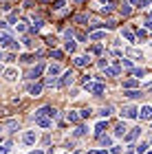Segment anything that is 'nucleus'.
<instances>
[{
  "label": "nucleus",
  "mask_w": 152,
  "mask_h": 154,
  "mask_svg": "<svg viewBox=\"0 0 152 154\" xmlns=\"http://www.w3.org/2000/svg\"><path fill=\"white\" fill-rule=\"evenodd\" d=\"M130 11H132V9H130V5H123V7H121V13H123V16H130Z\"/></svg>",
  "instance_id": "obj_38"
},
{
  "label": "nucleus",
  "mask_w": 152,
  "mask_h": 154,
  "mask_svg": "<svg viewBox=\"0 0 152 154\" xmlns=\"http://www.w3.org/2000/svg\"><path fill=\"white\" fill-rule=\"evenodd\" d=\"M0 130H2V132H16L18 130V119H11V121L0 123Z\"/></svg>",
  "instance_id": "obj_6"
},
{
  "label": "nucleus",
  "mask_w": 152,
  "mask_h": 154,
  "mask_svg": "<svg viewBox=\"0 0 152 154\" xmlns=\"http://www.w3.org/2000/svg\"><path fill=\"white\" fill-rule=\"evenodd\" d=\"M66 119H68V121H71V123H77V121H79V119H82V117L77 115V110H71V112H68V115H66Z\"/></svg>",
  "instance_id": "obj_21"
},
{
  "label": "nucleus",
  "mask_w": 152,
  "mask_h": 154,
  "mask_svg": "<svg viewBox=\"0 0 152 154\" xmlns=\"http://www.w3.org/2000/svg\"><path fill=\"white\" fill-rule=\"evenodd\" d=\"M110 154H121V148L119 145H110Z\"/></svg>",
  "instance_id": "obj_39"
},
{
  "label": "nucleus",
  "mask_w": 152,
  "mask_h": 154,
  "mask_svg": "<svg viewBox=\"0 0 152 154\" xmlns=\"http://www.w3.org/2000/svg\"><path fill=\"white\" fill-rule=\"evenodd\" d=\"M66 2H64V0H55V2H53V9H62V7H64Z\"/></svg>",
  "instance_id": "obj_37"
},
{
  "label": "nucleus",
  "mask_w": 152,
  "mask_h": 154,
  "mask_svg": "<svg viewBox=\"0 0 152 154\" xmlns=\"http://www.w3.org/2000/svg\"><path fill=\"white\" fill-rule=\"evenodd\" d=\"M64 48H66L68 53H75V48H77V42H75L73 38H71V40H66V44H64Z\"/></svg>",
  "instance_id": "obj_20"
},
{
  "label": "nucleus",
  "mask_w": 152,
  "mask_h": 154,
  "mask_svg": "<svg viewBox=\"0 0 152 154\" xmlns=\"http://www.w3.org/2000/svg\"><path fill=\"white\" fill-rule=\"evenodd\" d=\"M132 75L137 77V79H139V77H143L146 73H143V68H132Z\"/></svg>",
  "instance_id": "obj_33"
},
{
  "label": "nucleus",
  "mask_w": 152,
  "mask_h": 154,
  "mask_svg": "<svg viewBox=\"0 0 152 154\" xmlns=\"http://www.w3.org/2000/svg\"><path fill=\"white\" fill-rule=\"evenodd\" d=\"M36 141H38V132H36V130H26L24 137H22V143H24V145H33Z\"/></svg>",
  "instance_id": "obj_3"
},
{
  "label": "nucleus",
  "mask_w": 152,
  "mask_h": 154,
  "mask_svg": "<svg viewBox=\"0 0 152 154\" xmlns=\"http://www.w3.org/2000/svg\"><path fill=\"white\" fill-rule=\"evenodd\" d=\"M123 97H128V99H137V97H141V90L128 88V90H123Z\"/></svg>",
  "instance_id": "obj_16"
},
{
  "label": "nucleus",
  "mask_w": 152,
  "mask_h": 154,
  "mask_svg": "<svg viewBox=\"0 0 152 154\" xmlns=\"http://www.w3.org/2000/svg\"><path fill=\"white\" fill-rule=\"evenodd\" d=\"M97 66H99V68H101V71H104V68H106V66H108V60H106V57H101V60L97 62Z\"/></svg>",
  "instance_id": "obj_35"
},
{
  "label": "nucleus",
  "mask_w": 152,
  "mask_h": 154,
  "mask_svg": "<svg viewBox=\"0 0 152 154\" xmlns=\"http://www.w3.org/2000/svg\"><path fill=\"white\" fill-rule=\"evenodd\" d=\"M46 73H49V77H57V75H62V66L51 64V66H46Z\"/></svg>",
  "instance_id": "obj_8"
},
{
  "label": "nucleus",
  "mask_w": 152,
  "mask_h": 154,
  "mask_svg": "<svg viewBox=\"0 0 152 154\" xmlns=\"http://www.w3.org/2000/svg\"><path fill=\"white\" fill-rule=\"evenodd\" d=\"M150 145H152V143H150Z\"/></svg>",
  "instance_id": "obj_51"
},
{
  "label": "nucleus",
  "mask_w": 152,
  "mask_h": 154,
  "mask_svg": "<svg viewBox=\"0 0 152 154\" xmlns=\"http://www.w3.org/2000/svg\"><path fill=\"white\" fill-rule=\"evenodd\" d=\"M128 88H137V79H126L123 82V90H128Z\"/></svg>",
  "instance_id": "obj_26"
},
{
  "label": "nucleus",
  "mask_w": 152,
  "mask_h": 154,
  "mask_svg": "<svg viewBox=\"0 0 152 154\" xmlns=\"http://www.w3.org/2000/svg\"><path fill=\"white\" fill-rule=\"evenodd\" d=\"M84 134H86V125H77L73 132V137H84Z\"/></svg>",
  "instance_id": "obj_25"
},
{
  "label": "nucleus",
  "mask_w": 152,
  "mask_h": 154,
  "mask_svg": "<svg viewBox=\"0 0 152 154\" xmlns=\"http://www.w3.org/2000/svg\"><path fill=\"white\" fill-rule=\"evenodd\" d=\"M51 55H53V57H55V60H60V57H62V51H53Z\"/></svg>",
  "instance_id": "obj_46"
},
{
  "label": "nucleus",
  "mask_w": 152,
  "mask_h": 154,
  "mask_svg": "<svg viewBox=\"0 0 152 154\" xmlns=\"http://www.w3.org/2000/svg\"><path fill=\"white\" fill-rule=\"evenodd\" d=\"M141 134V128H135V130H128L126 132V141H135L137 137Z\"/></svg>",
  "instance_id": "obj_17"
},
{
  "label": "nucleus",
  "mask_w": 152,
  "mask_h": 154,
  "mask_svg": "<svg viewBox=\"0 0 152 154\" xmlns=\"http://www.w3.org/2000/svg\"><path fill=\"white\" fill-rule=\"evenodd\" d=\"M121 38H123V40H128L130 44H135V42H137V35H135V33L130 31V29H123V31H121Z\"/></svg>",
  "instance_id": "obj_12"
},
{
  "label": "nucleus",
  "mask_w": 152,
  "mask_h": 154,
  "mask_svg": "<svg viewBox=\"0 0 152 154\" xmlns=\"http://www.w3.org/2000/svg\"><path fill=\"white\" fill-rule=\"evenodd\" d=\"M135 148H137V152H139V154H143V152L150 148V145H148V143H139V145H135Z\"/></svg>",
  "instance_id": "obj_31"
},
{
  "label": "nucleus",
  "mask_w": 152,
  "mask_h": 154,
  "mask_svg": "<svg viewBox=\"0 0 152 154\" xmlns=\"http://www.w3.org/2000/svg\"><path fill=\"white\" fill-rule=\"evenodd\" d=\"M126 132H128V128H126V123H117V128H115V134L117 137H123V134H126Z\"/></svg>",
  "instance_id": "obj_19"
},
{
  "label": "nucleus",
  "mask_w": 152,
  "mask_h": 154,
  "mask_svg": "<svg viewBox=\"0 0 152 154\" xmlns=\"http://www.w3.org/2000/svg\"><path fill=\"white\" fill-rule=\"evenodd\" d=\"M88 154H108V152H106V150H91Z\"/></svg>",
  "instance_id": "obj_44"
},
{
  "label": "nucleus",
  "mask_w": 152,
  "mask_h": 154,
  "mask_svg": "<svg viewBox=\"0 0 152 154\" xmlns=\"http://www.w3.org/2000/svg\"><path fill=\"white\" fill-rule=\"evenodd\" d=\"M75 22L77 24H88V16H75Z\"/></svg>",
  "instance_id": "obj_28"
},
{
  "label": "nucleus",
  "mask_w": 152,
  "mask_h": 154,
  "mask_svg": "<svg viewBox=\"0 0 152 154\" xmlns=\"http://www.w3.org/2000/svg\"><path fill=\"white\" fill-rule=\"evenodd\" d=\"M46 44H49V46H55V44H57V40H55V38H46Z\"/></svg>",
  "instance_id": "obj_42"
},
{
  "label": "nucleus",
  "mask_w": 152,
  "mask_h": 154,
  "mask_svg": "<svg viewBox=\"0 0 152 154\" xmlns=\"http://www.w3.org/2000/svg\"><path fill=\"white\" fill-rule=\"evenodd\" d=\"M2 60H5V53H2V51H0V62H2Z\"/></svg>",
  "instance_id": "obj_48"
},
{
  "label": "nucleus",
  "mask_w": 152,
  "mask_h": 154,
  "mask_svg": "<svg viewBox=\"0 0 152 154\" xmlns=\"http://www.w3.org/2000/svg\"><path fill=\"white\" fill-rule=\"evenodd\" d=\"M146 29H148V31H152V18H148V20H146Z\"/></svg>",
  "instance_id": "obj_43"
},
{
  "label": "nucleus",
  "mask_w": 152,
  "mask_h": 154,
  "mask_svg": "<svg viewBox=\"0 0 152 154\" xmlns=\"http://www.w3.org/2000/svg\"><path fill=\"white\" fill-rule=\"evenodd\" d=\"M44 68H46L44 64H38V66H33V68H31V73H29V79H33V82H36L38 77L44 73Z\"/></svg>",
  "instance_id": "obj_7"
},
{
  "label": "nucleus",
  "mask_w": 152,
  "mask_h": 154,
  "mask_svg": "<svg viewBox=\"0 0 152 154\" xmlns=\"http://www.w3.org/2000/svg\"><path fill=\"white\" fill-rule=\"evenodd\" d=\"M44 86H49V88H57V77H46Z\"/></svg>",
  "instance_id": "obj_22"
},
{
  "label": "nucleus",
  "mask_w": 152,
  "mask_h": 154,
  "mask_svg": "<svg viewBox=\"0 0 152 154\" xmlns=\"http://www.w3.org/2000/svg\"><path fill=\"white\" fill-rule=\"evenodd\" d=\"M75 82V73L73 71H64L62 73V77L57 79V88H64V86H71V84Z\"/></svg>",
  "instance_id": "obj_2"
},
{
  "label": "nucleus",
  "mask_w": 152,
  "mask_h": 154,
  "mask_svg": "<svg viewBox=\"0 0 152 154\" xmlns=\"http://www.w3.org/2000/svg\"><path fill=\"white\" fill-rule=\"evenodd\" d=\"M42 88H44V84H31V86H29V95L31 97H40Z\"/></svg>",
  "instance_id": "obj_9"
},
{
  "label": "nucleus",
  "mask_w": 152,
  "mask_h": 154,
  "mask_svg": "<svg viewBox=\"0 0 152 154\" xmlns=\"http://www.w3.org/2000/svg\"><path fill=\"white\" fill-rule=\"evenodd\" d=\"M148 154H152V152H148Z\"/></svg>",
  "instance_id": "obj_50"
},
{
  "label": "nucleus",
  "mask_w": 152,
  "mask_h": 154,
  "mask_svg": "<svg viewBox=\"0 0 152 154\" xmlns=\"http://www.w3.org/2000/svg\"><path fill=\"white\" fill-rule=\"evenodd\" d=\"M121 117L123 119H137V117H139V110H137L135 106H126L121 110Z\"/></svg>",
  "instance_id": "obj_5"
},
{
  "label": "nucleus",
  "mask_w": 152,
  "mask_h": 154,
  "mask_svg": "<svg viewBox=\"0 0 152 154\" xmlns=\"http://www.w3.org/2000/svg\"><path fill=\"white\" fill-rule=\"evenodd\" d=\"M91 53H95V55H99V53H101V46H99V44H95V46H91Z\"/></svg>",
  "instance_id": "obj_40"
},
{
  "label": "nucleus",
  "mask_w": 152,
  "mask_h": 154,
  "mask_svg": "<svg viewBox=\"0 0 152 154\" xmlns=\"http://www.w3.org/2000/svg\"><path fill=\"white\" fill-rule=\"evenodd\" d=\"M77 112H79V117H82V119H86V117H91L93 110H91V108H84V110H77Z\"/></svg>",
  "instance_id": "obj_29"
},
{
  "label": "nucleus",
  "mask_w": 152,
  "mask_h": 154,
  "mask_svg": "<svg viewBox=\"0 0 152 154\" xmlns=\"http://www.w3.org/2000/svg\"><path fill=\"white\" fill-rule=\"evenodd\" d=\"M130 55H132V57H141L143 53H141V51H130Z\"/></svg>",
  "instance_id": "obj_45"
},
{
  "label": "nucleus",
  "mask_w": 152,
  "mask_h": 154,
  "mask_svg": "<svg viewBox=\"0 0 152 154\" xmlns=\"http://www.w3.org/2000/svg\"><path fill=\"white\" fill-rule=\"evenodd\" d=\"M99 115H101L104 119H106V117H110V115H113V106H104V108L99 110Z\"/></svg>",
  "instance_id": "obj_24"
},
{
  "label": "nucleus",
  "mask_w": 152,
  "mask_h": 154,
  "mask_svg": "<svg viewBox=\"0 0 152 154\" xmlns=\"http://www.w3.org/2000/svg\"><path fill=\"white\" fill-rule=\"evenodd\" d=\"M150 18H152V11H150Z\"/></svg>",
  "instance_id": "obj_49"
},
{
  "label": "nucleus",
  "mask_w": 152,
  "mask_h": 154,
  "mask_svg": "<svg viewBox=\"0 0 152 154\" xmlns=\"http://www.w3.org/2000/svg\"><path fill=\"white\" fill-rule=\"evenodd\" d=\"M11 150V145H0V154H9Z\"/></svg>",
  "instance_id": "obj_41"
},
{
  "label": "nucleus",
  "mask_w": 152,
  "mask_h": 154,
  "mask_svg": "<svg viewBox=\"0 0 152 154\" xmlns=\"http://www.w3.org/2000/svg\"><path fill=\"white\" fill-rule=\"evenodd\" d=\"M75 64L77 66H88L91 64V55H77V57H75Z\"/></svg>",
  "instance_id": "obj_13"
},
{
  "label": "nucleus",
  "mask_w": 152,
  "mask_h": 154,
  "mask_svg": "<svg viewBox=\"0 0 152 154\" xmlns=\"http://www.w3.org/2000/svg\"><path fill=\"white\" fill-rule=\"evenodd\" d=\"M5 79L7 82H16L18 79V71H16V68H7V71H5Z\"/></svg>",
  "instance_id": "obj_14"
},
{
  "label": "nucleus",
  "mask_w": 152,
  "mask_h": 154,
  "mask_svg": "<svg viewBox=\"0 0 152 154\" xmlns=\"http://www.w3.org/2000/svg\"><path fill=\"white\" fill-rule=\"evenodd\" d=\"M139 117H141V119H146V121H150V119H152V106H141Z\"/></svg>",
  "instance_id": "obj_10"
},
{
  "label": "nucleus",
  "mask_w": 152,
  "mask_h": 154,
  "mask_svg": "<svg viewBox=\"0 0 152 154\" xmlns=\"http://www.w3.org/2000/svg\"><path fill=\"white\" fill-rule=\"evenodd\" d=\"M11 42H13V38H11V33L7 31V29H0V46H11Z\"/></svg>",
  "instance_id": "obj_4"
},
{
  "label": "nucleus",
  "mask_w": 152,
  "mask_h": 154,
  "mask_svg": "<svg viewBox=\"0 0 152 154\" xmlns=\"http://www.w3.org/2000/svg\"><path fill=\"white\" fill-rule=\"evenodd\" d=\"M36 123L40 125V128H51L53 119H46V117H36Z\"/></svg>",
  "instance_id": "obj_15"
},
{
  "label": "nucleus",
  "mask_w": 152,
  "mask_h": 154,
  "mask_svg": "<svg viewBox=\"0 0 152 154\" xmlns=\"http://www.w3.org/2000/svg\"><path fill=\"white\" fill-rule=\"evenodd\" d=\"M64 38H66V40L75 38V31H73V29H66V31H64Z\"/></svg>",
  "instance_id": "obj_36"
},
{
  "label": "nucleus",
  "mask_w": 152,
  "mask_h": 154,
  "mask_svg": "<svg viewBox=\"0 0 152 154\" xmlns=\"http://www.w3.org/2000/svg\"><path fill=\"white\" fill-rule=\"evenodd\" d=\"M84 88L88 90V93H93V95H101L104 93V90H106V86H104V82H97V79H95V82H86L84 84Z\"/></svg>",
  "instance_id": "obj_1"
},
{
  "label": "nucleus",
  "mask_w": 152,
  "mask_h": 154,
  "mask_svg": "<svg viewBox=\"0 0 152 154\" xmlns=\"http://www.w3.org/2000/svg\"><path fill=\"white\" fill-rule=\"evenodd\" d=\"M104 73H106V77H117L119 75V66H106Z\"/></svg>",
  "instance_id": "obj_18"
},
{
  "label": "nucleus",
  "mask_w": 152,
  "mask_h": 154,
  "mask_svg": "<svg viewBox=\"0 0 152 154\" xmlns=\"http://www.w3.org/2000/svg\"><path fill=\"white\" fill-rule=\"evenodd\" d=\"M121 66H123V68H128V71H132V68H135V66H132V60H123V62H121Z\"/></svg>",
  "instance_id": "obj_32"
},
{
  "label": "nucleus",
  "mask_w": 152,
  "mask_h": 154,
  "mask_svg": "<svg viewBox=\"0 0 152 154\" xmlns=\"http://www.w3.org/2000/svg\"><path fill=\"white\" fill-rule=\"evenodd\" d=\"M104 130H106V121H99L97 125H95V134H97V137L104 134Z\"/></svg>",
  "instance_id": "obj_23"
},
{
  "label": "nucleus",
  "mask_w": 152,
  "mask_h": 154,
  "mask_svg": "<svg viewBox=\"0 0 152 154\" xmlns=\"http://www.w3.org/2000/svg\"><path fill=\"white\" fill-rule=\"evenodd\" d=\"M99 143H101V145H113V139H110V137H104V134H99Z\"/></svg>",
  "instance_id": "obj_27"
},
{
  "label": "nucleus",
  "mask_w": 152,
  "mask_h": 154,
  "mask_svg": "<svg viewBox=\"0 0 152 154\" xmlns=\"http://www.w3.org/2000/svg\"><path fill=\"white\" fill-rule=\"evenodd\" d=\"M31 154H44V152H42V150H33Z\"/></svg>",
  "instance_id": "obj_47"
},
{
  "label": "nucleus",
  "mask_w": 152,
  "mask_h": 154,
  "mask_svg": "<svg viewBox=\"0 0 152 154\" xmlns=\"http://www.w3.org/2000/svg\"><path fill=\"white\" fill-rule=\"evenodd\" d=\"M104 38H106V31H97V29L91 31V35H88V40H91V42H99V40H104Z\"/></svg>",
  "instance_id": "obj_11"
},
{
  "label": "nucleus",
  "mask_w": 152,
  "mask_h": 154,
  "mask_svg": "<svg viewBox=\"0 0 152 154\" xmlns=\"http://www.w3.org/2000/svg\"><path fill=\"white\" fill-rule=\"evenodd\" d=\"M16 31H18V33H24V31H26V24H24V22H18V24H16Z\"/></svg>",
  "instance_id": "obj_34"
},
{
  "label": "nucleus",
  "mask_w": 152,
  "mask_h": 154,
  "mask_svg": "<svg viewBox=\"0 0 152 154\" xmlns=\"http://www.w3.org/2000/svg\"><path fill=\"white\" fill-rule=\"evenodd\" d=\"M148 38V31L146 29H139V31H137V40H146Z\"/></svg>",
  "instance_id": "obj_30"
}]
</instances>
